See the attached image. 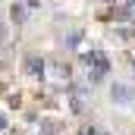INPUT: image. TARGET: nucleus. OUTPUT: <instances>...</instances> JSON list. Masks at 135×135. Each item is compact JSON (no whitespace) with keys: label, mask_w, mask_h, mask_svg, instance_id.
Wrapping results in <instances>:
<instances>
[{"label":"nucleus","mask_w":135,"mask_h":135,"mask_svg":"<svg viewBox=\"0 0 135 135\" xmlns=\"http://www.w3.org/2000/svg\"><path fill=\"white\" fill-rule=\"evenodd\" d=\"M82 60H85L88 66H94V72H91V79H94V82H101L104 72H110V63H107V57H104L101 50H91V54H85Z\"/></svg>","instance_id":"1"},{"label":"nucleus","mask_w":135,"mask_h":135,"mask_svg":"<svg viewBox=\"0 0 135 135\" xmlns=\"http://www.w3.org/2000/svg\"><path fill=\"white\" fill-rule=\"evenodd\" d=\"M113 101H116V104H126V101H132V91H129L126 85H113Z\"/></svg>","instance_id":"2"},{"label":"nucleus","mask_w":135,"mask_h":135,"mask_svg":"<svg viewBox=\"0 0 135 135\" xmlns=\"http://www.w3.org/2000/svg\"><path fill=\"white\" fill-rule=\"evenodd\" d=\"M25 69H28L32 75H41V72H44V60H38V57H28V60H25Z\"/></svg>","instance_id":"3"},{"label":"nucleus","mask_w":135,"mask_h":135,"mask_svg":"<svg viewBox=\"0 0 135 135\" xmlns=\"http://www.w3.org/2000/svg\"><path fill=\"white\" fill-rule=\"evenodd\" d=\"M22 16H25V9H22V6H13V19H16V22H22Z\"/></svg>","instance_id":"4"},{"label":"nucleus","mask_w":135,"mask_h":135,"mask_svg":"<svg viewBox=\"0 0 135 135\" xmlns=\"http://www.w3.org/2000/svg\"><path fill=\"white\" fill-rule=\"evenodd\" d=\"M126 13H129V19L135 22V0H129V6H126Z\"/></svg>","instance_id":"5"},{"label":"nucleus","mask_w":135,"mask_h":135,"mask_svg":"<svg viewBox=\"0 0 135 135\" xmlns=\"http://www.w3.org/2000/svg\"><path fill=\"white\" fill-rule=\"evenodd\" d=\"M0 129H6V116L3 113H0Z\"/></svg>","instance_id":"6"},{"label":"nucleus","mask_w":135,"mask_h":135,"mask_svg":"<svg viewBox=\"0 0 135 135\" xmlns=\"http://www.w3.org/2000/svg\"><path fill=\"white\" fill-rule=\"evenodd\" d=\"M0 66H3V63H0Z\"/></svg>","instance_id":"7"}]
</instances>
